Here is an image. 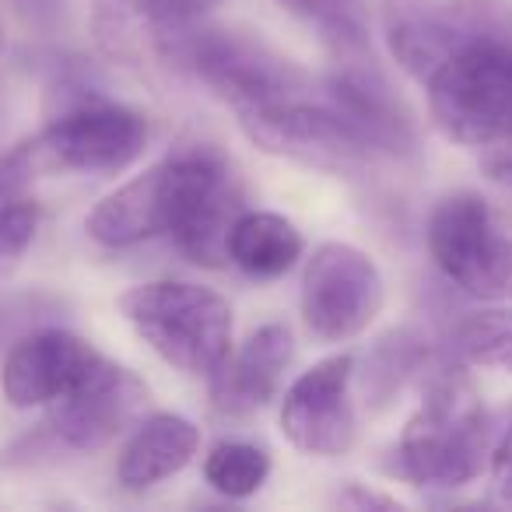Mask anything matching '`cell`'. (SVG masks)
<instances>
[{
  "mask_svg": "<svg viewBox=\"0 0 512 512\" xmlns=\"http://www.w3.org/2000/svg\"><path fill=\"white\" fill-rule=\"evenodd\" d=\"M242 214L232 165L214 144L179 141L155 165L102 197L85 232L106 249L172 235L179 253L200 267L228 264V232Z\"/></svg>",
  "mask_w": 512,
  "mask_h": 512,
  "instance_id": "cell-1",
  "label": "cell"
},
{
  "mask_svg": "<svg viewBox=\"0 0 512 512\" xmlns=\"http://www.w3.org/2000/svg\"><path fill=\"white\" fill-rule=\"evenodd\" d=\"M491 414L463 365H442L428 379L418 411L397 439V470L414 488H463L491 453Z\"/></svg>",
  "mask_w": 512,
  "mask_h": 512,
  "instance_id": "cell-2",
  "label": "cell"
},
{
  "mask_svg": "<svg viewBox=\"0 0 512 512\" xmlns=\"http://www.w3.org/2000/svg\"><path fill=\"white\" fill-rule=\"evenodd\" d=\"M158 60L200 81L232 113L316 88V81L295 60L267 46L260 36L225 29V25H207L204 18L165 39Z\"/></svg>",
  "mask_w": 512,
  "mask_h": 512,
  "instance_id": "cell-3",
  "label": "cell"
},
{
  "mask_svg": "<svg viewBox=\"0 0 512 512\" xmlns=\"http://www.w3.org/2000/svg\"><path fill=\"white\" fill-rule=\"evenodd\" d=\"M123 320L165 365L211 379L232 355V306L221 292L193 281H148L116 299Z\"/></svg>",
  "mask_w": 512,
  "mask_h": 512,
  "instance_id": "cell-4",
  "label": "cell"
},
{
  "mask_svg": "<svg viewBox=\"0 0 512 512\" xmlns=\"http://www.w3.org/2000/svg\"><path fill=\"white\" fill-rule=\"evenodd\" d=\"M148 116L141 109L102 95L81 81H60L46 127L32 141L46 172H92L116 176L148 148Z\"/></svg>",
  "mask_w": 512,
  "mask_h": 512,
  "instance_id": "cell-5",
  "label": "cell"
},
{
  "mask_svg": "<svg viewBox=\"0 0 512 512\" xmlns=\"http://www.w3.org/2000/svg\"><path fill=\"white\" fill-rule=\"evenodd\" d=\"M235 120L260 151L330 176H362L379 158L376 148L337 113L323 85L267 106L242 109Z\"/></svg>",
  "mask_w": 512,
  "mask_h": 512,
  "instance_id": "cell-6",
  "label": "cell"
},
{
  "mask_svg": "<svg viewBox=\"0 0 512 512\" xmlns=\"http://www.w3.org/2000/svg\"><path fill=\"white\" fill-rule=\"evenodd\" d=\"M425 88L428 113L449 141L484 148L512 134V39H477L463 46Z\"/></svg>",
  "mask_w": 512,
  "mask_h": 512,
  "instance_id": "cell-7",
  "label": "cell"
},
{
  "mask_svg": "<svg viewBox=\"0 0 512 512\" xmlns=\"http://www.w3.org/2000/svg\"><path fill=\"white\" fill-rule=\"evenodd\" d=\"M383 32L393 60L425 85L463 46L512 39V0H386Z\"/></svg>",
  "mask_w": 512,
  "mask_h": 512,
  "instance_id": "cell-8",
  "label": "cell"
},
{
  "mask_svg": "<svg viewBox=\"0 0 512 512\" xmlns=\"http://www.w3.org/2000/svg\"><path fill=\"white\" fill-rule=\"evenodd\" d=\"M428 256L449 285L481 302L512 299V239L498 228L488 200L449 193L428 214Z\"/></svg>",
  "mask_w": 512,
  "mask_h": 512,
  "instance_id": "cell-9",
  "label": "cell"
},
{
  "mask_svg": "<svg viewBox=\"0 0 512 512\" xmlns=\"http://www.w3.org/2000/svg\"><path fill=\"white\" fill-rule=\"evenodd\" d=\"M302 323L320 344L362 337L386 306V281L376 256L351 242H320L302 274Z\"/></svg>",
  "mask_w": 512,
  "mask_h": 512,
  "instance_id": "cell-10",
  "label": "cell"
},
{
  "mask_svg": "<svg viewBox=\"0 0 512 512\" xmlns=\"http://www.w3.org/2000/svg\"><path fill=\"white\" fill-rule=\"evenodd\" d=\"M148 404V386L127 365L99 355L92 369L74 383L60 400L50 404L46 432L53 442L74 453H99L116 435H123Z\"/></svg>",
  "mask_w": 512,
  "mask_h": 512,
  "instance_id": "cell-11",
  "label": "cell"
},
{
  "mask_svg": "<svg viewBox=\"0 0 512 512\" xmlns=\"http://www.w3.org/2000/svg\"><path fill=\"white\" fill-rule=\"evenodd\" d=\"M351 386H355L351 355H330L306 369L281 400V435L299 453L344 456L358 439V411L351 400Z\"/></svg>",
  "mask_w": 512,
  "mask_h": 512,
  "instance_id": "cell-12",
  "label": "cell"
},
{
  "mask_svg": "<svg viewBox=\"0 0 512 512\" xmlns=\"http://www.w3.org/2000/svg\"><path fill=\"white\" fill-rule=\"evenodd\" d=\"M323 92L337 113L376 148L379 158H411L418 148V123L397 88L390 85L376 57L334 60V71L323 81Z\"/></svg>",
  "mask_w": 512,
  "mask_h": 512,
  "instance_id": "cell-13",
  "label": "cell"
},
{
  "mask_svg": "<svg viewBox=\"0 0 512 512\" xmlns=\"http://www.w3.org/2000/svg\"><path fill=\"white\" fill-rule=\"evenodd\" d=\"M95 358L99 351L85 337L64 327H36L11 341L0 369V390L18 411L50 407L67 390H74V383L92 369Z\"/></svg>",
  "mask_w": 512,
  "mask_h": 512,
  "instance_id": "cell-14",
  "label": "cell"
},
{
  "mask_svg": "<svg viewBox=\"0 0 512 512\" xmlns=\"http://www.w3.org/2000/svg\"><path fill=\"white\" fill-rule=\"evenodd\" d=\"M295 358V337L285 323H264L256 327L239 348H232V355L225 358L211 383V400L214 411L221 414H253L260 407H267L281 390L288 365Z\"/></svg>",
  "mask_w": 512,
  "mask_h": 512,
  "instance_id": "cell-15",
  "label": "cell"
},
{
  "mask_svg": "<svg viewBox=\"0 0 512 512\" xmlns=\"http://www.w3.org/2000/svg\"><path fill=\"white\" fill-rule=\"evenodd\" d=\"M200 449V428L172 411H155L137 421L116 463V481L127 491H148L190 467Z\"/></svg>",
  "mask_w": 512,
  "mask_h": 512,
  "instance_id": "cell-16",
  "label": "cell"
},
{
  "mask_svg": "<svg viewBox=\"0 0 512 512\" xmlns=\"http://www.w3.org/2000/svg\"><path fill=\"white\" fill-rule=\"evenodd\" d=\"M306 253L302 232L274 211H242L228 232V264L260 281L285 278Z\"/></svg>",
  "mask_w": 512,
  "mask_h": 512,
  "instance_id": "cell-17",
  "label": "cell"
},
{
  "mask_svg": "<svg viewBox=\"0 0 512 512\" xmlns=\"http://www.w3.org/2000/svg\"><path fill=\"white\" fill-rule=\"evenodd\" d=\"M428 341L411 327H400L383 334L372 344L369 358H365V372H362V393L365 404L372 411H383L393 400L400 397L407 383L414 376L428 369Z\"/></svg>",
  "mask_w": 512,
  "mask_h": 512,
  "instance_id": "cell-18",
  "label": "cell"
},
{
  "mask_svg": "<svg viewBox=\"0 0 512 512\" xmlns=\"http://www.w3.org/2000/svg\"><path fill=\"white\" fill-rule=\"evenodd\" d=\"M278 4L295 22L313 29L334 60L372 53V15L365 0H278Z\"/></svg>",
  "mask_w": 512,
  "mask_h": 512,
  "instance_id": "cell-19",
  "label": "cell"
},
{
  "mask_svg": "<svg viewBox=\"0 0 512 512\" xmlns=\"http://www.w3.org/2000/svg\"><path fill=\"white\" fill-rule=\"evenodd\" d=\"M271 477V453L253 442H218L211 453L204 456V481L207 488H214L225 498H242L256 495Z\"/></svg>",
  "mask_w": 512,
  "mask_h": 512,
  "instance_id": "cell-20",
  "label": "cell"
},
{
  "mask_svg": "<svg viewBox=\"0 0 512 512\" xmlns=\"http://www.w3.org/2000/svg\"><path fill=\"white\" fill-rule=\"evenodd\" d=\"M453 355L467 365L512 372V306L463 316L453 330Z\"/></svg>",
  "mask_w": 512,
  "mask_h": 512,
  "instance_id": "cell-21",
  "label": "cell"
},
{
  "mask_svg": "<svg viewBox=\"0 0 512 512\" xmlns=\"http://www.w3.org/2000/svg\"><path fill=\"white\" fill-rule=\"evenodd\" d=\"M141 18L144 39H148V50L158 57L165 39H172L176 32H183L186 25L200 22L207 11H214L221 0H130Z\"/></svg>",
  "mask_w": 512,
  "mask_h": 512,
  "instance_id": "cell-22",
  "label": "cell"
},
{
  "mask_svg": "<svg viewBox=\"0 0 512 512\" xmlns=\"http://www.w3.org/2000/svg\"><path fill=\"white\" fill-rule=\"evenodd\" d=\"M39 218H43V211L29 193L0 200V264H15L32 246L39 232Z\"/></svg>",
  "mask_w": 512,
  "mask_h": 512,
  "instance_id": "cell-23",
  "label": "cell"
},
{
  "mask_svg": "<svg viewBox=\"0 0 512 512\" xmlns=\"http://www.w3.org/2000/svg\"><path fill=\"white\" fill-rule=\"evenodd\" d=\"M488 474L498 502L512 505V407L505 411V421L495 428V439H491Z\"/></svg>",
  "mask_w": 512,
  "mask_h": 512,
  "instance_id": "cell-24",
  "label": "cell"
},
{
  "mask_svg": "<svg viewBox=\"0 0 512 512\" xmlns=\"http://www.w3.org/2000/svg\"><path fill=\"white\" fill-rule=\"evenodd\" d=\"M481 172L491 179V183L512 190V134L484 144L481 148Z\"/></svg>",
  "mask_w": 512,
  "mask_h": 512,
  "instance_id": "cell-25",
  "label": "cell"
},
{
  "mask_svg": "<svg viewBox=\"0 0 512 512\" xmlns=\"http://www.w3.org/2000/svg\"><path fill=\"white\" fill-rule=\"evenodd\" d=\"M8 4L29 29L39 32H50L60 22V11H64V0H8Z\"/></svg>",
  "mask_w": 512,
  "mask_h": 512,
  "instance_id": "cell-26",
  "label": "cell"
},
{
  "mask_svg": "<svg viewBox=\"0 0 512 512\" xmlns=\"http://www.w3.org/2000/svg\"><path fill=\"white\" fill-rule=\"evenodd\" d=\"M337 505H348V509H397V498L369 491L365 484H348V491L337 495Z\"/></svg>",
  "mask_w": 512,
  "mask_h": 512,
  "instance_id": "cell-27",
  "label": "cell"
},
{
  "mask_svg": "<svg viewBox=\"0 0 512 512\" xmlns=\"http://www.w3.org/2000/svg\"><path fill=\"white\" fill-rule=\"evenodd\" d=\"M0 50H4V22H0Z\"/></svg>",
  "mask_w": 512,
  "mask_h": 512,
  "instance_id": "cell-28",
  "label": "cell"
}]
</instances>
